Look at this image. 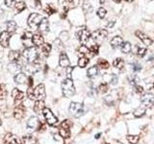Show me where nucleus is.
Instances as JSON below:
<instances>
[{"label":"nucleus","instance_id":"f257e3e1","mask_svg":"<svg viewBox=\"0 0 154 144\" xmlns=\"http://www.w3.org/2000/svg\"><path fill=\"white\" fill-rule=\"evenodd\" d=\"M62 91L65 97H70L75 93V88L71 79L66 78L62 82Z\"/></svg>","mask_w":154,"mask_h":144},{"label":"nucleus","instance_id":"f03ea898","mask_svg":"<svg viewBox=\"0 0 154 144\" xmlns=\"http://www.w3.org/2000/svg\"><path fill=\"white\" fill-rule=\"evenodd\" d=\"M22 57L25 59L28 62H34L38 59V53L36 47H29L26 48L22 53Z\"/></svg>","mask_w":154,"mask_h":144},{"label":"nucleus","instance_id":"7ed1b4c3","mask_svg":"<svg viewBox=\"0 0 154 144\" xmlns=\"http://www.w3.org/2000/svg\"><path fill=\"white\" fill-rule=\"evenodd\" d=\"M43 117H45V121L47 124H49L50 126H55L58 123V118L54 115V113L52 112V110L48 108H45L42 110Z\"/></svg>","mask_w":154,"mask_h":144},{"label":"nucleus","instance_id":"20e7f679","mask_svg":"<svg viewBox=\"0 0 154 144\" xmlns=\"http://www.w3.org/2000/svg\"><path fill=\"white\" fill-rule=\"evenodd\" d=\"M83 104L78 103V102H72L69 106V112L71 115H73L74 117H80L82 113H83Z\"/></svg>","mask_w":154,"mask_h":144},{"label":"nucleus","instance_id":"39448f33","mask_svg":"<svg viewBox=\"0 0 154 144\" xmlns=\"http://www.w3.org/2000/svg\"><path fill=\"white\" fill-rule=\"evenodd\" d=\"M70 125L71 124L69 122V120H64V121L61 123L59 134L63 138L66 139L70 136Z\"/></svg>","mask_w":154,"mask_h":144},{"label":"nucleus","instance_id":"423d86ee","mask_svg":"<svg viewBox=\"0 0 154 144\" xmlns=\"http://www.w3.org/2000/svg\"><path fill=\"white\" fill-rule=\"evenodd\" d=\"M42 19V17L38 14H36V13L31 14L28 17V21H27L28 26L32 29H38Z\"/></svg>","mask_w":154,"mask_h":144},{"label":"nucleus","instance_id":"0eeeda50","mask_svg":"<svg viewBox=\"0 0 154 144\" xmlns=\"http://www.w3.org/2000/svg\"><path fill=\"white\" fill-rule=\"evenodd\" d=\"M108 36V32L105 29H98V30L94 31L93 34L91 35V38L95 41V42H102Z\"/></svg>","mask_w":154,"mask_h":144},{"label":"nucleus","instance_id":"6e6552de","mask_svg":"<svg viewBox=\"0 0 154 144\" xmlns=\"http://www.w3.org/2000/svg\"><path fill=\"white\" fill-rule=\"evenodd\" d=\"M77 38H78V40H80L82 44H86L91 38V33L87 28H83L77 33Z\"/></svg>","mask_w":154,"mask_h":144},{"label":"nucleus","instance_id":"1a4fd4ad","mask_svg":"<svg viewBox=\"0 0 154 144\" xmlns=\"http://www.w3.org/2000/svg\"><path fill=\"white\" fill-rule=\"evenodd\" d=\"M26 113V108L22 104L17 105L14 110V117L17 120H21Z\"/></svg>","mask_w":154,"mask_h":144},{"label":"nucleus","instance_id":"9d476101","mask_svg":"<svg viewBox=\"0 0 154 144\" xmlns=\"http://www.w3.org/2000/svg\"><path fill=\"white\" fill-rule=\"evenodd\" d=\"M34 93H35V97L37 100H43L45 98V86L43 84L38 85L35 88H34Z\"/></svg>","mask_w":154,"mask_h":144},{"label":"nucleus","instance_id":"9b49d317","mask_svg":"<svg viewBox=\"0 0 154 144\" xmlns=\"http://www.w3.org/2000/svg\"><path fill=\"white\" fill-rule=\"evenodd\" d=\"M12 97L14 99V103L16 105H19L24 100V93L21 90H19L18 88H16L12 90Z\"/></svg>","mask_w":154,"mask_h":144},{"label":"nucleus","instance_id":"f8f14e48","mask_svg":"<svg viewBox=\"0 0 154 144\" xmlns=\"http://www.w3.org/2000/svg\"><path fill=\"white\" fill-rule=\"evenodd\" d=\"M4 142L5 144H22V141L19 140L18 137L12 133L6 134V136L4 137Z\"/></svg>","mask_w":154,"mask_h":144},{"label":"nucleus","instance_id":"ddd939ff","mask_svg":"<svg viewBox=\"0 0 154 144\" xmlns=\"http://www.w3.org/2000/svg\"><path fill=\"white\" fill-rule=\"evenodd\" d=\"M135 35L137 36L138 38H140V40H142V42L143 43V44H146V45H147V46H149V45H151V44H152L153 40L146 35V34H144L143 32H142V31H136V33H135Z\"/></svg>","mask_w":154,"mask_h":144},{"label":"nucleus","instance_id":"4468645a","mask_svg":"<svg viewBox=\"0 0 154 144\" xmlns=\"http://www.w3.org/2000/svg\"><path fill=\"white\" fill-rule=\"evenodd\" d=\"M141 102L144 107H149L154 103V95L152 93H144L141 98Z\"/></svg>","mask_w":154,"mask_h":144},{"label":"nucleus","instance_id":"2eb2a0df","mask_svg":"<svg viewBox=\"0 0 154 144\" xmlns=\"http://www.w3.org/2000/svg\"><path fill=\"white\" fill-rule=\"evenodd\" d=\"M10 38H11V34L7 31H3L0 34V44L3 47H8Z\"/></svg>","mask_w":154,"mask_h":144},{"label":"nucleus","instance_id":"dca6fc26","mask_svg":"<svg viewBox=\"0 0 154 144\" xmlns=\"http://www.w3.org/2000/svg\"><path fill=\"white\" fill-rule=\"evenodd\" d=\"M59 64L61 67H64V68H66V67H69V64H70V62H69V59L67 55L66 54L65 52H61L60 54V58H59Z\"/></svg>","mask_w":154,"mask_h":144},{"label":"nucleus","instance_id":"f3484780","mask_svg":"<svg viewBox=\"0 0 154 144\" xmlns=\"http://www.w3.org/2000/svg\"><path fill=\"white\" fill-rule=\"evenodd\" d=\"M40 123H41V121L38 120V117L31 116L30 118H29L28 122H27V128L31 129V130H37V129H38Z\"/></svg>","mask_w":154,"mask_h":144},{"label":"nucleus","instance_id":"a211bd4d","mask_svg":"<svg viewBox=\"0 0 154 144\" xmlns=\"http://www.w3.org/2000/svg\"><path fill=\"white\" fill-rule=\"evenodd\" d=\"M45 108V105L43 100H37L35 104H34V112L38 114H42L43 109Z\"/></svg>","mask_w":154,"mask_h":144},{"label":"nucleus","instance_id":"6ab92c4d","mask_svg":"<svg viewBox=\"0 0 154 144\" xmlns=\"http://www.w3.org/2000/svg\"><path fill=\"white\" fill-rule=\"evenodd\" d=\"M45 40H43V37L41 35V34H34L32 37V43L35 46H42Z\"/></svg>","mask_w":154,"mask_h":144},{"label":"nucleus","instance_id":"aec40b11","mask_svg":"<svg viewBox=\"0 0 154 144\" xmlns=\"http://www.w3.org/2000/svg\"><path fill=\"white\" fill-rule=\"evenodd\" d=\"M123 43V40H122V37H119V36H116L112 38V40H111L110 42V44L111 46H112L114 49H117V48L120 47L122 46V44Z\"/></svg>","mask_w":154,"mask_h":144},{"label":"nucleus","instance_id":"412c9836","mask_svg":"<svg viewBox=\"0 0 154 144\" xmlns=\"http://www.w3.org/2000/svg\"><path fill=\"white\" fill-rule=\"evenodd\" d=\"M14 82L17 84L24 85L28 82V77L24 73H22V72H19V73H17L16 76H14Z\"/></svg>","mask_w":154,"mask_h":144},{"label":"nucleus","instance_id":"4be33fe9","mask_svg":"<svg viewBox=\"0 0 154 144\" xmlns=\"http://www.w3.org/2000/svg\"><path fill=\"white\" fill-rule=\"evenodd\" d=\"M9 60L12 62H17V61L19 60V58L21 57L20 52L18 50H12L9 52Z\"/></svg>","mask_w":154,"mask_h":144},{"label":"nucleus","instance_id":"5701e85b","mask_svg":"<svg viewBox=\"0 0 154 144\" xmlns=\"http://www.w3.org/2000/svg\"><path fill=\"white\" fill-rule=\"evenodd\" d=\"M48 20L46 17H42V19L40 22V25H38V29L40 30L41 32H43V33H46L48 32Z\"/></svg>","mask_w":154,"mask_h":144},{"label":"nucleus","instance_id":"b1692460","mask_svg":"<svg viewBox=\"0 0 154 144\" xmlns=\"http://www.w3.org/2000/svg\"><path fill=\"white\" fill-rule=\"evenodd\" d=\"M22 144H37V139L31 134L24 136L22 137Z\"/></svg>","mask_w":154,"mask_h":144},{"label":"nucleus","instance_id":"393cba45","mask_svg":"<svg viewBox=\"0 0 154 144\" xmlns=\"http://www.w3.org/2000/svg\"><path fill=\"white\" fill-rule=\"evenodd\" d=\"M87 75L89 78H94L95 76L98 75V67L97 66H91L87 70Z\"/></svg>","mask_w":154,"mask_h":144},{"label":"nucleus","instance_id":"a878e982","mask_svg":"<svg viewBox=\"0 0 154 144\" xmlns=\"http://www.w3.org/2000/svg\"><path fill=\"white\" fill-rule=\"evenodd\" d=\"M51 52V44L49 43H43L42 45V53L45 57H48Z\"/></svg>","mask_w":154,"mask_h":144},{"label":"nucleus","instance_id":"bb28decb","mask_svg":"<svg viewBox=\"0 0 154 144\" xmlns=\"http://www.w3.org/2000/svg\"><path fill=\"white\" fill-rule=\"evenodd\" d=\"M113 65L118 69H122L124 67V61L122 58H117V59L113 62Z\"/></svg>","mask_w":154,"mask_h":144},{"label":"nucleus","instance_id":"cd10ccee","mask_svg":"<svg viewBox=\"0 0 154 144\" xmlns=\"http://www.w3.org/2000/svg\"><path fill=\"white\" fill-rule=\"evenodd\" d=\"M120 48H122V52L124 53V54H128V53H130V51H131L132 49V46H131V43L130 42H123L122 46H120Z\"/></svg>","mask_w":154,"mask_h":144},{"label":"nucleus","instance_id":"c85d7f7f","mask_svg":"<svg viewBox=\"0 0 154 144\" xmlns=\"http://www.w3.org/2000/svg\"><path fill=\"white\" fill-rule=\"evenodd\" d=\"M146 110L144 107H140L138 109H136L134 110V116L135 117H142L144 115V113H146Z\"/></svg>","mask_w":154,"mask_h":144},{"label":"nucleus","instance_id":"c756f323","mask_svg":"<svg viewBox=\"0 0 154 144\" xmlns=\"http://www.w3.org/2000/svg\"><path fill=\"white\" fill-rule=\"evenodd\" d=\"M97 66L100 67L101 69H108L110 64H109L108 61H106L104 59H99L97 61Z\"/></svg>","mask_w":154,"mask_h":144},{"label":"nucleus","instance_id":"7c9ffc66","mask_svg":"<svg viewBox=\"0 0 154 144\" xmlns=\"http://www.w3.org/2000/svg\"><path fill=\"white\" fill-rule=\"evenodd\" d=\"M7 29H8L7 32H9L10 34L14 33V31L17 30V23L14 21H13V20L8 21L7 22Z\"/></svg>","mask_w":154,"mask_h":144},{"label":"nucleus","instance_id":"2f4dec72","mask_svg":"<svg viewBox=\"0 0 154 144\" xmlns=\"http://www.w3.org/2000/svg\"><path fill=\"white\" fill-rule=\"evenodd\" d=\"M126 138H127L128 142L131 144H137L140 140V136H136V134H128Z\"/></svg>","mask_w":154,"mask_h":144},{"label":"nucleus","instance_id":"473e14b6","mask_svg":"<svg viewBox=\"0 0 154 144\" xmlns=\"http://www.w3.org/2000/svg\"><path fill=\"white\" fill-rule=\"evenodd\" d=\"M89 64V59L87 57H80V59L78 60V66L81 68H84L87 66V64Z\"/></svg>","mask_w":154,"mask_h":144},{"label":"nucleus","instance_id":"72a5a7b5","mask_svg":"<svg viewBox=\"0 0 154 144\" xmlns=\"http://www.w3.org/2000/svg\"><path fill=\"white\" fill-rule=\"evenodd\" d=\"M14 7H16L17 12H22L23 10L26 9V4H25V2H23V1H19V2L16 3Z\"/></svg>","mask_w":154,"mask_h":144},{"label":"nucleus","instance_id":"f704fd0d","mask_svg":"<svg viewBox=\"0 0 154 144\" xmlns=\"http://www.w3.org/2000/svg\"><path fill=\"white\" fill-rule=\"evenodd\" d=\"M78 52H79V54H80L81 57H85V55H88L89 53H90V50H89V48H87L85 45H82L79 48Z\"/></svg>","mask_w":154,"mask_h":144},{"label":"nucleus","instance_id":"c9c22d12","mask_svg":"<svg viewBox=\"0 0 154 144\" xmlns=\"http://www.w3.org/2000/svg\"><path fill=\"white\" fill-rule=\"evenodd\" d=\"M32 37H33V34L31 32H25L22 35L21 40H22V41H25V40H27V41L31 40L32 41Z\"/></svg>","mask_w":154,"mask_h":144},{"label":"nucleus","instance_id":"e433bc0d","mask_svg":"<svg viewBox=\"0 0 154 144\" xmlns=\"http://www.w3.org/2000/svg\"><path fill=\"white\" fill-rule=\"evenodd\" d=\"M7 96V90L5 88L4 85L0 84V100H3Z\"/></svg>","mask_w":154,"mask_h":144},{"label":"nucleus","instance_id":"4c0bfd02","mask_svg":"<svg viewBox=\"0 0 154 144\" xmlns=\"http://www.w3.org/2000/svg\"><path fill=\"white\" fill-rule=\"evenodd\" d=\"M90 52H91L93 55H97L98 54V51H99V45L98 44H93L90 47Z\"/></svg>","mask_w":154,"mask_h":144},{"label":"nucleus","instance_id":"58836bf2","mask_svg":"<svg viewBox=\"0 0 154 144\" xmlns=\"http://www.w3.org/2000/svg\"><path fill=\"white\" fill-rule=\"evenodd\" d=\"M107 90H108V85L106 84V83H102V84L99 85V86H98V91H99L100 93L107 92Z\"/></svg>","mask_w":154,"mask_h":144},{"label":"nucleus","instance_id":"ea45409f","mask_svg":"<svg viewBox=\"0 0 154 144\" xmlns=\"http://www.w3.org/2000/svg\"><path fill=\"white\" fill-rule=\"evenodd\" d=\"M27 96H28V98L31 99V100H35L36 99L33 88H28V89H27Z\"/></svg>","mask_w":154,"mask_h":144},{"label":"nucleus","instance_id":"a19ab883","mask_svg":"<svg viewBox=\"0 0 154 144\" xmlns=\"http://www.w3.org/2000/svg\"><path fill=\"white\" fill-rule=\"evenodd\" d=\"M137 55L139 56V57H141V58H143L144 55L146 54V48H143V47H137Z\"/></svg>","mask_w":154,"mask_h":144},{"label":"nucleus","instance_id":"79ce46f5","mask_svg":"<svg viewBox=\"0 0 154 144\" xmlns=\"http://www.w3.org/2000/svg\"><path fill=\"white\" fill-rule=\"evenodd\" d=\"M106 14H107V12H106V10L102 7H100L98 10H97V16L100 17V18H104Z\"/></svg>","mask_w":154,"mask_h":144},{"label":"nucleus","instance_id":"37998d69","mask_svg":"<svg viewBox=\"0 0 154 144\" xmlns=\"http://www.w3.org/2000/svg\"><path fill=\"white\" fill-rule=\"evenodd\" d=\"M60 38L62 40H64V41H66V40H69V33L67 32H62L61 33V35H60Z\"/></svg>","mask_w":154,"mask_h":144},{"label":"nucleus","instance_id":"c03bdc74","mask_svg":"<svg viewBox=\"0 0 154 144\" xmlns=\"http://www.w3.org/2000/svg\"><path fill=\"white\" fill-rule=\"evenodd\" d=\"M45 11L48 14H54L55 13V9H53L50 5H47V7L46 9H45Z\"/></svg>","mask_w":154,"mask_h":144},{"label":"nucleus","instance_id":"a18cd8bd","mask_svg":"<svg viewBox=\"0 0 154 144\" xmlns=\"http://www.w3.org/2000/svg\"><path fill=\"white\" fill-rule=\"evenodd\" d=\"M5 4H6V6L11 8L16 5V0H5Z\"/></svg>","mask_w":154,"mask_h":144},{"label":"nucleus","instance_id":"49530a36","mask_svg":"<svg viewBox=\"0 0 154 144\" xmlns=\"http://www.w3.org/2000/svg\"><path fill=\"white\" fill-rule=\"evenodd\" d=\"M135 91H136L137 93H143V86H135Z\"/></svg>","mask_w":154,"mask_h":144},{"label":"nucleus","instance_id":"de8ad7c7","mask_svg":"<svg viewBox=\"0 0 154 144\" xmlns=\"http://www.w3.org/2000/svg\"><path fill=\"white\" fill-rule=\"evenodd\" d=\"M133 69L135 71H139V70H141V64H133Z\"/></svg>","mask_w":154,"mask_h":144},{"label":"nucleus","instance_id":"09e8293b","mask_svg":"<svg viewBox=\"0 0 154 144\" xmlns=\"http://www.w3.org/2000/svg\"><path fill=\"white\" fill-rule=\"evenodd\" d=\"M28 82H29V88H32V86H33V79H32V77H28Z\"/></svg>","mask_w":154,"mask_h":144},{"label":"nucleus","instance_id":"8fccbe9b","mask_svg":"<svg viewBox=\"0 0 154 144\" xmlns=\"http://www.w3.org/2000/svg\"><path fill=\"white\" fill-rule=\"evenodd\" d=\"M114 2H116V3H120L122 2V0H113Z\"/></svg>","mask_w":154,"mask_h":144},{"label":"nucleus","instance_id":"3c124183","mask_svg":"<svg viewBox=\"0 0 154 144\" xmlns=\"http://www.w3.org/2000/svg\"><path fill=\"white\" fill-rule=\"evenodd\" d=\"M99 2H100L101 4H103V3L105 2V0H99Z\"/></svg>","mask_w":154,"mask_h":144},{"label":"nucleus","instance_id":"603ef678","mask_svg":"<svg viewBox=\"0 0 154 144\" xmlns=\"http://www.w3.org/2000/svg\"><path fill=\"white\" fill-rule=\"evenodd\" d=\"M100 136V134H96V136H95V138H98Z\"/></svg>","mask_w":154,"mask_h":144},{"label":"nucleus","instance_id":"864d4df0","mask_svg":"<svg viewBox=\"0 0 154 144\" xmlns=\"http://www.w3.org/2000/svg\"><path fill=\"white\" fill-rule=\"evenodd\" d=\"M125 1H127V2H131V1H133V0H125Z\"/></svg>","mask_w":154,"mask_h":144},{"label":"nucleus","instance_id":"5fc2aeb1","mask_svg":"<svg viewBox=\"0 0 154 144\" xmlns=\"http://www.w3.org/2000/svg\"><path fill=\"white\" fill-rule=\"evenodd\" d=\"M2 125V121H1V118H0V126Z\"/></svg>","mask_w":154,"mask_h":144},{"label":"nucleus","instance_id":"6e6d98bb","mask_svg":"<svg viewBox=\"0 0 154 144\" xmlns=\"http://www.w3.org/2000/svg\"><path fill=\"white\" fill-rule=\"evenodd\" d=\"M67 2H71V1H73V0H66Z\"/></svg>","mask_w":154,"mask_h":144},{"label":"nucleus","instance_id":"4d7b16f0","mask_svg":"<svg viewBox=\"0 0 154 144\" xmlns=\"http://www.w3.org/2000/svg\"><path fill=\"white\" fill-rule=\"evenodd\" d=\"M104 144H108V143H104Z\"/></svg>","mask_w":154,"mask_h":144}]
</instances>
